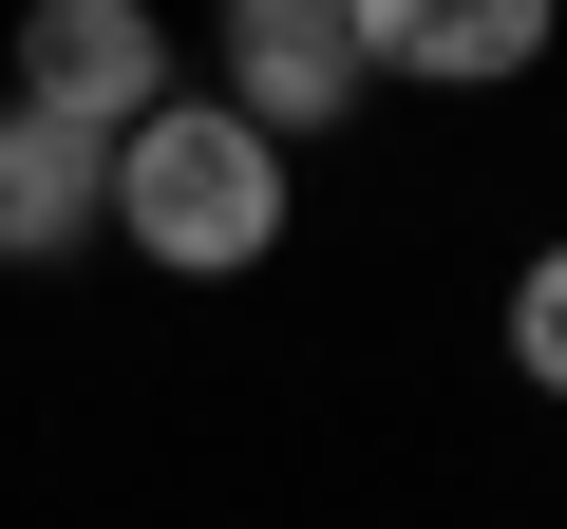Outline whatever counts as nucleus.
Wrapping results in <instances>:
<instances>
[{
	"mask_svg": "<svg viewBox=\"0 0 567 529\" xmlns=\"http://www.w3.org/2000/svg\"><path fill=\"white\" fill-rule=\"evenodd\" d=\"M379 76H360V20L341 0H246L227 20V114L265 133V152H303V133H341Z\"/></svg>",
	"mask_w": 567,
	"mask_h": 529,
	"instance_id": "nucleus-3",
	"label": "nucleus"
},
{
	"mask_svg": "<svg viewBox=\"0 0 567 529\" xmlns=\"http://www.w3.org/2000/svg\"><path fill=\"white\" fill-rule=\"evenodd\" d=\"M114 227H133L152 264H189V284H227V264L284 246V152H265L227 95H171V114L114 133Z\"/></svg>",
	"mask_w": 567,
	"mask_h": 529,
	"instance_id": "nucleus-1",
	"label": "nucleus"
},
{
	"mask_svg": "<svg viewBox=\"0 0 567 529\" xmlns=\"http://www.w3.org/2000/svg\"><path fill=\"white\" fill-rule=\"evenodd\" d=\"M114 227V152L39 133V114H0V264H76Z\"/></svg>",
	"mask_w": 567,
	"mask_h": 529,
	"instance_id": "nucleus-5",
	"label": "nucleus"
},
{
	"mask_svg": "<svg viewBox=\"0 0 567 529\" xmlns=\"http://www.w3.org/2000/svg\"><path fill=\"white\" fill-rule=\"evenodd\" d=\"M360 76H529L548 58V0H341Z\"/></svg>",
	"mask_w": 567,
	"mask_h": 529,
	"instance_id": "nucleus-4",
	"label": "nucleus"
},
{
	"mask_svg": "<svg viewBox=\"0 0 567 529\" xmlns=\"http://www.w3.org/2000/svg\"><path fill=\"white\" fill-rule=\"evenodd\" d=\"M20 114L114 152L133 114H171V39H152V0H39L20 20Z\"/></svg>",
	"mask_w": 567,
	"mask_h": 529,
	"instance_id": "nucleus-2",
	"label": "nucleus"
},
{
	"mask_svg": "<svg viewBox=\"0 0 567 529\" xmlns=\"http://www.w3.org/2000/svg\"><path fill=\"white\" fill-rule=\"evenodd\" d=\"M511 378H548V397H567V246L511 284Z\"/></svg>",
	"mask_w": 567,
	"mask_h": 529,
	"instance_id": "nucleus-6",
	"label": "nucleus"
}]
</instances>
